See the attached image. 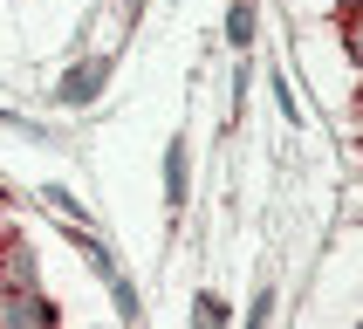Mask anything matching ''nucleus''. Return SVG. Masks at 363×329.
Segmentation results:
<instances>
[{
  "label": "nucleus",
  "instance_id": "nucleus-1",
  "mask_svg": "<svg viewBox=\"0 0 363 329\" xmlns=\"http://www.w3.org/2000/svg\"><path fill=\"white\" fill-rule=\"evenodd\" d=\"M103 82H110V55H82L76 69L55 82V96H62V103H96V96H103Z\"/></svg>",
  "mask_w": 363,
  "mask_h": 329
},
{
  "label": "nucleus",
  "instance_id": "nucleus-2",
  "mask_svg": "<svg viewBox=\"0 0 363 329\" xmlns=\"http://www.w3.org/2000/svg\"><path fill=\"white\" fill-rule=\"evenodd\" d=\"M0 281L7 288H35V254L21 240H0Z\"/></svg>",
  "mask_w": 363,
  "mask_h": 329
},
{
  "label": "nucleus",
  "instance_id": "nucleus-3",
  "mask_svg": "<svg viewBox=\"0 0 363 329\" xmlns=\"http://www.w3.org/2000/svg\"><path fill=\"white\" fill-rule=\"evenodd\" d=\"M164 199H172V206L185 199V138L164 144Z\"/></svg>",
  "mask_w": 363,
  "mask_h": 329
},
{
  "label": "nucleus",
  "instance_id": "nucleus-4",
  "mask_svg": "<svg viewBox=\"0 0 363 329\" xmlns=\"http://www.w3.org/2000/svg\"><path fill=\"white\" fill-rule=\"evenodd\" d=\"M226 41H233V48L254 41V0H233V14H226Z\"/></svg>",
  "mask_w": 363,
  "mask_h": 329
},
{
  "label": "nucleus",
  "instance_id": "nucleus-5",
  "mask_svg": "<svg viewBox=\"0 0 363 329\" xmlns=\"http://www.w3.org/2000/svg\"><path fill=\"white\" fill-rule=\"evenodd\" d=\"M192 323H199V329H213V323H226V308H220V295H199V302H192Z\"/></svg>",
  "mask_w": 363,
  "mask_h": 329
},
{
  "label": "nucleus",
  "instance_id": "nucleus-6",
  "mask_svg": "<svg viewBox=\"0 0 363 329\" xmlns=\"http://www.w3.org/2000/svg\"><path fill=\"white\" fill-rule=\"evenodd\" d=\"M343 48H350V62L363 69V14H350V21H343Z\"/></svg>",
  "mask_w": 363,
  "mask_h": 329
},
{
  "label": "nucleus",
  "instance_id": "nucleus-7",
  "mask_svg": "<svg viewBox=\"0 0 363 329\" xmlns=\"http://www.w3.org/2000/svg\"><path fill=\"white\" fill-rule=\"evenodd\" d=\"M110 7H117V14H130V0H110Z\"/></svg>",
  "mask_w": 363,
  "mask_h": 329
},
{
  "label": "nucleus",
  "instance_id": "nucleus-8",
  "mask_svg": "<svg viewBox=\"0 0 363 329\" xmlns=\"http://www.w3.org/2000/svg\"><path fill=\"white\" fill-rule=\"evenodd\" d=\"M350 14H363V0H357V7H350Z\"/></svg>",
  "mask_w": 363,
  "mask_h": 329
},
{
  "label": "nucleus",
  "instance_id": "nucleus-9",
  "mask_svg": "<svg viewBox=\"0 0 363 329\" xmlns=\"http://www.w3.org/2000/svg\"><path fill=\"white\" fill-rule=\"evenodd\" d=\"M0 240H7V233H0Z\"/></svg>",
  "mask_w": 363,
  "mask_h": 329
}]
</instances>
